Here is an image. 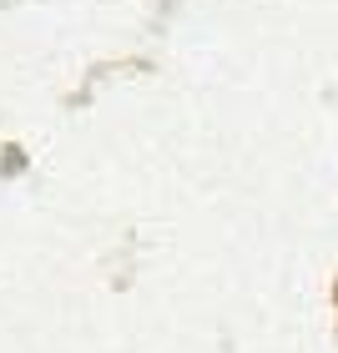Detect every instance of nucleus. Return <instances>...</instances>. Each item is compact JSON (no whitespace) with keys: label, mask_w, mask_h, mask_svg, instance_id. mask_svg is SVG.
I'll return each instance as SVG.
<instances>
[]
</instances>
